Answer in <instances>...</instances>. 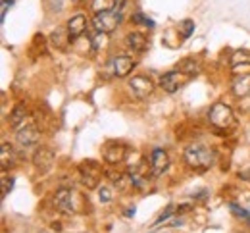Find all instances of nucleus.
<instances>
[{
	"label": "nucleus",
	"instance_id": "nucleus-27",
	"mask_svg": "<svg viewBox=\"0 0 250 233\" xmlns=\"http://www.w3.org/2000/svg\"><path fill=\"white\" fill-rule=\"evenodd\" d=\"M125 214H127V218H131V216L135 214V208H129V210H125Z\"/></svg>",
	"mask_w": 250,
	"mask_h": 233
},
{
	"label": "nucleus",
	"instance_id": "nucleus-14",
	"mask_svg": "<svg viewBox=\"0 0 250 233\" xmlns=\"http://www.w3.org/2000/svg\"><path fill=\"white\" fill-rule=\"evenodd\" d=\"M125 0H93L94 14L100 12H122Z\"/></svg>",
	"mask_w": 250,
	"mask_h": 233
},
{
	"label": "nucleus",
	"instance_id": "nucleus-4",
	"mask_svg": "<svg viewBox=\"0 0 250 233\" xmlns=\"http://www.w3.org/2000/svg\"><path fill=\"white\" fill-rule=\"evenodd\" d=\"M188 75L187 73H183V71H179V69H173V71H167V73H164L162 75V79H160V85H162V89L166 91V93H177L185 83H187Z\"/></svg>",
	"mask_w": 250,
	"mask_h": 233
},
{
	"label": "nucleus",
	"instance_id": "nucleus-6",
	"mask_svg": "<svg viewBox=\"0 0 250 233\" xmlns=\"http://www.w3.org/2000/svg\"><path fill=\"white\" fill-rule=\"evenodd\" d=\"M129 89L137 99H148L154 93V83L146 75H135L129 81Z\"/></svg>",
	"mask_w": 250,
	"mask_h": 233
},
{
	"label": "nucleus",
	"instance_id": "nucleus-5",
	"mask_svg": "<svg viewBox=\"0 0 250 233\" xmlns=\"http://www.w3.org/2000/svg\"><path fill=\"white\" fill-rule=\"evenodd\" d=\"M75 193L71 189H60L54 197V206L62 212V214H67V216H73L77 212V206H75Z\"/></svg>",
	"mask_w": 250,
	"mask_h": 233
},
{
	"label": "nucleus",
	"instance_id": "nucleus-3",
	"mask_svg": "<svg viewBox=\"0 0 250 233\" xmlns=\"http://www.w3.org/2000/svg\"><path fill=\"white\" fill-rule=\"evenodd\" d=\"M122 23V12H100L93 18V25L100 33H114Z\"/></svg>",
	"mask_w": 250,
	"mask_h": 233
},
{
	"label": "nucleus",
	"instance_id": "nucleus-2",
	"mask_svg": "<svg viewBox=\"0 0 250 233\" xmlns=\"http://www.w3.org/2000/svg\"><path fill=\"white\" fill-rule=\"evenodd\" d=\"M210 124L216 127V129H229L233 127L235 124V116H233V110L223 104V102H216L212 108H210Z\"/></svg>",
	"mask_w": 250,
	"mask_h": 233
},
{
	"label": "nucleus",
	"instance_id": "nucleus-28",
	"mask_svg": "<svg viewBox=\"0 0 250 233\" xmlns=\"http://www.w3.org/2000/svg\"><path fill=\"white\" fill-rule=\"evenodd\" d=\"M2 2H8V4H12V2H14V0H2Z\"/></svg>",
	"mask_w": 250,
	"mask_h": 233
},
{
	"label": "nucleus",
	"instance_id": "nucleus-15",
	"mask_svg": "<svg viewBox=\"0 0 250 233\" xmlns=\"http://www.w3.org/2000/svg\"><path fill=\"white\" fill-rule=\"evenodd\" d=\"M133 67H135V62L129 56H118L114 60V73H116V77H127L133 71Z\"/></svg>",
	"mask_w": 250,
	"mask_h": 233
},
{
	"label": "nucleus",
	"instance_id": "nucleus-23",
	"mask_svg": "<svg viewBox=\"0 0 250 233\" xmlns=\"http://www.w3.org/2000/svg\"><path fill=\"white\" fill-rule=\"evenodd\" d=\"M12 185H14V179H12V177H8V173H6V171H2V199H6V197H8V193L12 191Z\"/></svg>",
	"mask_w": 250,
	"mask_h": 233
},
{
	"label": "nucleus",
	"instance_id": "nucleus-9",
	"mask_svg": "<svg viewBox=\"0 0 250 233\" xmlns=\"http://www.w3.org/2000/svg\"><path fill=\"white\" fill-rule=\"evenodd\" d=\"M169 166V156L164 148H154L152 154H150V169H152V175H162Z\"/></svg>",
	"mask_w": 250,
	"mask_h": 233
},
{
	"label": "nucleus",
	"instance_id": "nucleus-16",
	"mask_svg": "<svg viewBox=\"0 0 250 233\" xmlns=\"http://www.w3.org/2000/svg\"><path fill=\"white\" fill-rule=\"evenodd\" d=\"M125 41H127V46H129V48H133V50L143 52V50H146V48H148V41H146V37H145L143 33H139V31L129 33Z\"/></svg>",
	"mask_w": 250,
	"mask_h": 233
},
{
	"label": "nucleus",
	"instance_id": "nucleus-13",
	"mask_svg": "<svg viewBox=\"0 0 250 233\" xmlns=\"http://www.w3.org/2000/svg\"><path fill=\"white\" fill-rule=\"evenodd\" d=\"M231 91L235 97L243 99V97H249L250 95V73H245V75H237L231 83Z\"/></svg>",
	"mask_w": 250,
	"mask_h": 233
},
{
	"label": "nucleus",
	"instance_id": "nucleus-29",
	"mask_svg": "<svg viewBox=\"0 0 250 233\" xmlns=\"http://www.w3.org/2000/svg\"><path fill=\"white\" fill-rule=\"evenodd\" d=\"M247 218H249V220H250V210H249V216H247Z\"/></svg>",
	"mask_w": 250,
	"mask_h": 233
},
{
	"label": "nucleus",
	"instance_id": "nucleus-20",
	"mask_svg": "<svg viewBox=\"0 0 250 233\" xmlns=\"http://www.w3.org/2000/svg\"><path fill=\"white\" fill-rule=\"evenodd\" d=\"M16 160V152H14V147L10 143H2V154H0V162H2V168H8L10 164H14Z\"/></svg>",
	"mask_w": 250,
	"mask_h": 233
},
{
	"label": "nucleus",
	"instance_id": "nucleus-1",
	"mask_svg": "<svg viewBox=\"0 0 250 233\" xmlns=\"http://www.w3.org/2000/svg\"><path fill=\"white\" fill-rule=\"evenodd\" d=\"M185 162L188 168L198 169V171L210 169L214 164V150L202 143H192L185 148Z\"/></svg>",
	"mask_w": 250,
	"mask_h": 233
},
{
	"label": "nucleus",
	"instance_id": "nucleus-21",
	"mask_svg": "<svg viewBox=\"0 0 250 233\" xmlns=\"http://www.w3.org/2000/svg\"><path fill=\"white\" fill-rule=\"evenodd\" d=\"M177 69H179V71H183V73H187V75H194V73H198V71H200V64H198L196 60H183Z\"/></svg>",
	"mask_w": 250,
	"mask_h": 233
},
{
	"label": "nucleus",
	"instance_id": "nucleus-24",
	"mask_svg": "<svg viewBox=\"0 0 250 233\" xmlns=\"http://www.w3.org/2000/svg\"><path fill=\"white\" fill-rule=\"evenodd\" d=\"M133 23H139V25H146V27H154V21L150 18H146L145 14H133Z\"/></svg>",
	"mask_w": 250,
	"mask_h": 233
},
{
	"label": "nucleus",
	"instance_id": "nucleus-18",
	"mask_svg": "<svg viewBox=\"0 0 250 233\" xmlns=\"http://www.w3.org/2000/svg\"><path fill=\"white\" fill-rule=\"evenodd\" d=\"M106 175H108L110 181H112L116 187H120V189H125L129 183H133V181H131V175L125 173V171H120V169H118V171H116V169H108Z\"/></svg>",
	"mask_w": 250,
	"mask_h": 233
},
{
	"label": "nucleus",
	"instance_id": "nucleus-17",
	"mask_svg": "<svg viewBox=\"0 0 250 233\" xmlns=\"http://www.w3.org/2000/svg\"><path fill=\"white\" fill-rule=\"evenodd\" d=\"M25 116H27V108L25 104H18L12 114H10V127L20 129V126H25Z\"/></svg>",
	"mask_w": 250,
	"mask_h": 233
},
{
	"label": "nucleus",
	"instance_id": "nucleus-11",
	"mask_svg": "<svg viewBox=\"0 0 250 233\" xmlns=\"http://www.w3.org/2000/svg\"><path fill=\"white\" fill-rule=\"evenodd\" d=\"M87 31V18L83 16V14H77V16H73L69 21H67V39L69 41H75V39H79L81 35Z\"/></svg>",
	"mask_w": 250,
	"mask_h": 233
},
{
	"label": "nucleus",
	"instance_id": "nucleus-26",
	"mask_svg": "<svg viewBox=\"0 0 250 233\" xmlns=\"http://www.w3.org/2000/svg\"><path fill=\"white\" fill-rule=\"evenodd\" d=\"M98 197H100L102 202H110V200H112V191H110L108 187H102V189L98 191Z\"/></svg>",
	"mask_w": 250,
	"mask_h": 233
},
{
	"label": "nucleus",
	"instance_id": "nucleus-7",
	"mask_svg": "<svg viewBox=\"0 0 250 233\" xmlns=\"http://www.w3.org/2000/svg\"><path fill=\"white\" fill-rule=\"evenodd\" d=\"M81 181H83L85 187L94 189L98 185V181H100V166L93 160L83 162L81 164Z\"/></svg>",
	"mask_w": 250,
	"mask_h": 233
},
{
	"label": "nucleus",
	"instance_id": "nucleus-30",
	"mask_svg": "<svg viewBox=\"0 0 250 233\" xmlns=\"http://www.w3.org/2000/svg\"><path fill=\"white\" fill-rule=\"evenodd\" d=\"M73 2H81V0H73Z\"/></svg>",
	"mask_w": 250,
	"mask_h": 233
},
{
	"label": "nucleus",
	"instance_id": "nucleus-19",
	"mask_svg": "<svg viewBox=\"0 0 250 233\" xmlns=\"http://www.w3.org/2000/svg\"><path fill=\"white\" fill-rule=\"evenodd\" d=\"M231 66L233 67L250 66V50H247V48L235 50V52H233V56H231Z\"/></svg>",
	"mask_w": 250,
	"mask_h": 233
},
{
	"label": "nucleus",
	"instance_id": "nucleus-12",
	"mask_svg": "<svg viewBox=\"0 0 250 233\" xmlns=\"http://www.w3.org/2000/svg\"><path fill=\"white\" fill-rule=\"evenodd\" d=\"M39 137H41V135H39L37 126H25L23 129L18 131V145L23 147V148H29L33 145H37Z\"/></svg>",
	"mask_w": 250,
	"mask_h": 233
},
{
	"label": "nucleus",
	"instance_id": "nucleus-8",
	"mask_svg": "<svg viewBox=\"0 0 250 233\" xmlns=\"http://www.w3.org/2000/svg\"><path fill=\"white\" fill-rule=\"evenodd\" d=\"M33 164L41 171H48L54 164V152L50 148H46V147L37 148V152L33 154Z\"/></svg>",
	"mask_w": 250,
	"mask_h": 233
},
{
	"label": "nucleus",
	"instance_id": "nucleus-25",
	"mask_svg": "<svg viewBox=\"0 0 250 233\" xmlns=\"http://www.w3.org/2000/svg\"><path fill=\"white\" fill-rule=\"evenodd\" d=\"M181 29H183V39H188L192 35V31H194V21L192 20H185L181 23Z\"/></svg>",
	"mask_w": 250,
	"mask_h": 233
},
{
	"label": "nucleus",
	"instance_id": "nucleus-10",
	"mask_svg": "<svg viewBox=\"0 0 250 233\" xmlns=\"http://www.w3.org/2000/svg\"><path fill=\"white\" fill-rule=\"evenodd\" d=\"M125 156H127V148L122 143H110L104 148V160L108 164H120L125 160Z\"/></svg>",
	"mask_w": 250,
	"mask_h": 233
},
{
	"label": "nucleus",
	"instance_id": "nucleus-22",
	"mask_svg": "<svg viewBox=\"0 0 250 233\" xmlns=\"http://www.w3.org/2000/svg\"><path fill=\"white\" fill-rule=\"evenodd\" d=\"M91 42H93V46L96 50H100V48H104L106 44H108V33H100V31H96L93 35V39H91Z\"/></svg>",
	"mask_w": 250,
	"mask_h": 233
}]
</instances>
